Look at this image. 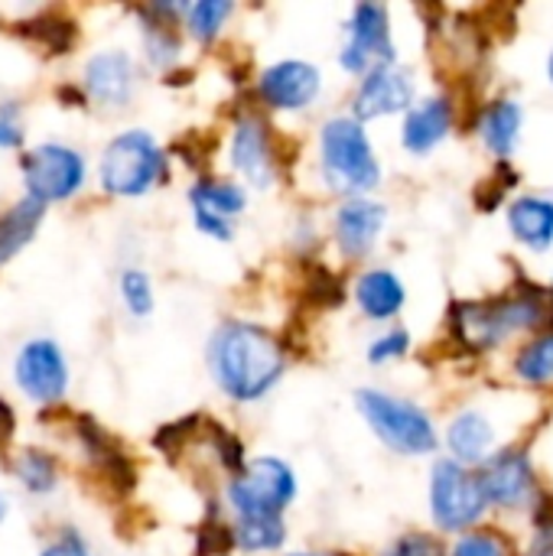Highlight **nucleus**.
I'll list each match as a JSON object with an SVG mask.
<instances>
[{
	"instance_id": "22",
	"label": "nucleus",
	"mask_w": 553,
	"mask_h": 556,
	"mask_svg": "<svg viewBox=\"0 0 553 556\" xmlns=\"http://www.w3.org/2000/svg\"><path fill=\"white\" fill-rule=\"evenodd\" d=\"M39 218H42V202H36L29 195L23 202H16L7 215H0V264L10 261L33 238Z\"/></svg>"
},
{
	"instance_id": "2",
	"label": "nucleus",
	"mask_w": 553,
	"mask_h": 556,
	"mask_svg": "<svg viewBox=\"0 0 553 556\" xmlns=\"http://www.w3.org/2000/svg\"><path fill=\"white\" fill-rule=\"evenodd\" d=\"M544 323V303L535 293L502 296L489 303H460L453 309V332L469 349H495L508 332H525Z\"/></svg>"
},
{
	"instance_id": "10",
	"label": "nucleus",
	"mask_w": 553,
	"mask_h": 556,
	"mask_svg": "<svg viewBox=\"0 0 553 556\" xmlns=\"http://www.w3.org/2000/svg\"><path fill=\"white\" fill-rule=\"evenodd\" d=\"M479 485L486 492V502L502 508H521L535 498V469L525 453L505 450L492 456L479 472Z\"/></svg>"
},
{
	"instance_id": "26",
	"label": "nucleus",
	"mask_w": 553,
	"mask_h": 556,
	"mask_svg": "<svg viewBox=\"0 0 553 556\" xmlns=\"http://www.w3.org/2000/svg\"><path fill=\"white\" fill-rule=\"evenodd\" d=\"M16 476L20 482L36 492V495H46L52 485H55V463L52 456H46L42 450H26L16 463Z\"/></svg>"
},
{
	"instance_id": "18",
	"label": "nucleus",
	"mask_w": 553,
	"mask_h": 556,
	"mask_svg": "<svg viewBox=\"0 0 553 556\" xmlns=\"http://www.w3.org/2000/svg\"><path fill=\"white\" fill-rule=\"evenodd\" d=\"M508 228L521 244L535 251H548L553 244V202L544 195L515 199L508 205Z\"/></svg>"
},
{
	"instance_id": "29",
	"label": "nucleus",
	"mask_w": 553,
	"mask_h": 556,
	"mask_svg": "<svg viewBox=\"0 0 553 556\" xmlns=\"http://www.w3.org/2000/svg\"><path fill=\"white\" fill-rule=\"evenodd\" d=\"M121 293H124V303H127V309L134 313V316H150V309H153V287H150V280H147V274H140V270H127L124 277H121Z\"/></svg>"
},
{
	"instance_id": "31",
	"label": "nucleus",
	"mask_w": 553,
	"mask_h": 556,
	"mask_svg": "<svg viewBox=\"0 0 553 556\" xmlns=\"http://www.w3.org/2000/svg\"><path fill=\"white\" fill-rule=\"evenodd\" d=\"M231 547H235V538H231V531H228L225 525L212 521V525L202 528V534H199V556L225 554V551H231Z\"/></svg>"
},
{
	"instance_id": "6",
	"label": "nucleus",
	"mask_w": 553,
	"mask_h": 556,
	"mask_svg": "<svg viewBox=\"0 0 553 556\" xmlns=\"http://www.w3.org/2000/svg\"><path fill=\"white\" fill-rule=\"evenodd\" d=\"M163 153L143 130H127L114 137L101 160V182L117 195H140L153 186Z\"/></svg>"
},
{
	"instance_id": "28",
	"label": "nucleus",
	"mask_w": 553,
	"mask_h": 556,
	"mask_svg": "<svg viewBox=\"0 0 553 556\" xmlns=\"http://www.w3.org/2000/svg\"><path fill=\"white\" fill-rule=\"evenodd\" d=\"M228 13H231V3H225V0H202L196 7H189V29H192V36H199V39L215 36Z\"/></svg>"
},
{
	"instance_id": "8",
	"label": "nucleus",
	"mask_w": 553,
	"mask_h": 556,
	"mask_svg": "<svg viewBox=\"0 0 553 556\" xmlns=\"http://www.w3.org/2000/svg\"><path fill=\"white\" fill-rule=\"evenodd\" d=\"M23 176H26L29 199L55 202V199H68L81 186L85 163L75 150L62 143H42L23 156Z\"/></svg>"
},
{
	"instance_id": "3",
	"label": "nucleus",
	"mask_w": 553,
	"mask_h": 556,
	"mask_svg": "<svg viewBox=\"0 0 553 556\" xmlns=\"http://www.w3.org/2000/svg\"><path fill=\"white\" fill-rule=\"evenodd\" d=\"M323 169L336 189L365 192L381 179L372 143L355 117H332L323 127Z\"/></svg>"
},
{
	"instance_id": "7",
	"label": "nucleus",
	"mask_w": 553,
	"mask_h": 556,
	"mask_svg": "<svg viewBox=\"0 0 553 556\" xmlns=\"http://www.w3.org/2000/svg\"><path fill=\"white\" fill-rule=\"evenodd\" d=\"M293 492H297L293 472L280 459H257L244 466L228 485L231 505L241 511V518L277 515L284 505H290Z\"/></svg>"
},
{
	"instance_id": "23",
	"label": "nucleus",
	"mask_w": 553,
	"mask_h": 556,
	"mask_svg": "<svg viewBox=\"0 0 553 556\" xmlns=\"http://www.w3.org/2000/svg\"><path fill=\"white\" fill-rule=\"evenodd\" d=\"M192 208H205L218 218H228L235 212L244 208V189L235 182H222V179H202L189 189Z\"/></svg>"
},
{
	"instance_id": "39",
	"label": "nucleus",
	"mask_w": 553,
	"mask_h": 556,
	"mask_svg": "<svg viewBox=\"0 0 553 556\" xmlns=\"http://www.w3.org/2000/svg\"><path fill=\"white\" fill-rule=\"evenodd\" d=\"M7 518V498H0V521Z\"/></svg>"
},
{
	"instance_id": "4",
	"label": "nucleus",
	"mask_w": 553,
	"mask_h": 556,
	"mask_svg": "<svg viewBox=\"0 0 553 556\" xmlns=\"http://www.w3.org/2000/svg\"><path fill=\"white\" fill-rule=\"evenodd\" d=\"M355 401H359V410L365 414V420L372 424V430L391 450L407 453V456H424V453L437 450V430L417 404L372 391V388L359 391Z\"/></svg>"
},
{
	"instance_id": "25",
	"label": "nucleus",
	"mask_w": 553,
	"mask_h": 556,
	"mask_svg": "<svg viewBox=\"0 0 553 556\" xmlns=\"http://www.w3.org/2000/svg\"><path fill=\"white\" fill-rule=\"evenodd\" d=\"M515 371H518V378H525L528 384H548V381H553V332L551 336L531 339V342L518 352Z\"/></svg>"
},
{
	"instance_id": "14",
	"label": "nucleus",
	"mask_w": 553,
	"mask_h": 556,
	"mask_svg": "<svg viewBox=\"0 0 553 556\" xmlns=\"http://www.w3.org/2000/svg\"><path fill=\"white\" fill-rule=\"evenodd\" d=\"M231 163L248 182H254L261 189L274 182V150L267 143V130L257 117L238 121L235 140H231Z\"/></svg>"
},
{
	"instance_id": "40",
	"label": "nucleus",
	"mask_w": 553,
	"mask_h": 556,
	"mask_svg": "<svg viewBox=\"0 0 553 556\" xmlns=\"http://www.w3.org/2000/svg\"><path fill=\"white\" fill-rule=\"evenodd\" d=\"M548 72H551V81H553V52H551V62H548Z\"/></svg>"
},
{
	"instance_id": "37",
	"label": "nucleus",
	"mask_w": 553,
	"mask_h": 556,
	"mask_svg": "<svg viewBox=\"0 0 553 556\" xmlns=\"http://www.w3.org/2000/svg\"><path fill=\"white\" fill-rule=\"evenodd\" d=\"M42 556H88V554H85L81 541H75V538H65V541H55L52 547H46V554Z\"/></svg>"
},
{
	"instance_id": "21",
	"label": "nucleus",
	"mask_w": 553,
	"mask_h": 556,
	"mask_svg": "<svg viewBox=\"0 0 553 556\" xmlns=\"http://www.w3.org/2000/svg\"><path fill=\"white\" fill-rule=\"evenodd\" d=\"M359 306L372 319H391L404 306V283L391 270H368L355 287Z\"/></svg>"
},
{
	"instance_id": "27",
	"label": "nucleus",
	"mask_w": 553,
	"mask_h": 556,
	"mask_svg": "<svg viewBox=\"0 0 553 556\" xmlns=\"http://www.w3.org/2000/svg\"><path fill=\"white\" fill-rule=\"evenodd\" d=\"M26 26H29L26 36L36 39V42H46L49 52H65V49L72 46V36H75L72 23L55 20V16H39V20H33V23H26Z\"/></svg>"
},
{
	"instance_id": "38",
	"label": "nucleus",
	"mask_w": 553,
	"mask_h": 556,
	"mask_svg": "<svg viewBox=\"0 0 553 556\" xmlns=\"http://www.w3.org/2000/svg\"><path fill=\"white\" fill-rule=\"evenodd\" d=\"M531 556H553V525H548V528L541 531V538L535 541Z\"/></svg>"
},
{
	"instance_id": "24",
	"label": "nucleus",
	"mask_w": 553,
	"mask_h": 556,
	"mask_svg": "<svg viewBox=\"0 0 553 556\" xmlns=\"http://www.w3.org/2000/svg\"><path fill=\"white\" fill-rule=\"evenodd\" d=\"M231 538H235V547L257 554V551H277L284 544L287 531L277 515H257V518H241L238 528L231 531Z\"/></svg>"
},
{
	"instance_id": "34",
	"label": "nucleus",
	"mask_w": 553,
	"mask_h": 556,
	"mask_svg": "<svg viewBox=\"0 0 553 556\" xmlns=\"http://www.w3.org/2000/svg\"><path fill=\"white\" fill-rule=\"evenodd\" d=\"M196 225H199V231H205V235H212V238H222V241L231 238L228 218H218V215H212V212H205V208H196Z\"/></svg>"
},
{
	"instance_id": "35",
	"label": "nucleus",
	"mask_w": 553,
	"mask_h": 556,
	"mask_svg": "<svg viewBox=\"0 0 553 556\" xmlns=\"http://www.w3.org/2000/svg\"><path fill=\"white\" fill-rule=\"evenodd\" d=\"M23 140V130L13 124L10 114H0V147H16Z\"/></svg>"
},
{
	"instance_id": "20",
	"label": "nucleus",
	"mask_w": 553,
	"mask_h": 556,
	"mask_svg": "<svg viewBox=\"0 0 553 556\" xmlns=\"http://www.w3.org/2000/svg\"><path fill=\"white\" fill-rule=\"evenodd\" d=\"M521 104L512 101V98H502L495 104H489L482 111V121H479V137L486 140V147L495 153V156H508L515 147H518V137H521Z\"/></svg>"
},
{
	"instance_id": "32",
	"label": "nucleus",
	"mask_w": 553,
	"mask_h": 556,
	"mask_svg": "<svg viewBox=\"0 0 553 556\" xmlns=\"http://www.w3.org/2000/svg\"><path fill=\"white\" fill-rule=\"evenodd\" d=\"M407 345H411V336H407L404 329H394V332H388L385 339H378V342L368 349V358H372V362H388V358L404 355Z\"/></svg>"
},
{
	"instance_id": "30",
	"label": "nucleus",
	"mask_w": 553,
	"mask_h": 556,
	"mask_svg": "<svg viewBox=\"0 0 553 556\" xmlns=\"http://www.w3.org/2000/svg\"><path fill=\"white\" fill-rule=\"evenodd\" d=\"M385 556H443V547L430 534H407L398 544H391Z\"/></svg>"
},
{
	"instance_id": "41",
	"label": "nucleus",
	"mask_w": 553,
	"mask_h": 556,
	"mask_svg": "<svg viewBox=\"0 0 553 556\" xmlns=\"http://www.w3.org/2000/svg\"><path fill=\"white\" fill-rule=\"evenodd\" d=\"M293 556H323V554H293Z\"/></svg>"
},
{
	"instance_id": "15",
	"label": "nucleus",
	"mask_w": 553,
	"mask_h": 556,
	"mask_svg": "<svg viewBox=\"0 0 553 556\" xmlns=\"http://www.w3.org/2000/svg\"><path fill=\"white\" fill-rule=\"evenodd\" d=\"M385 225V205L368 202V199H352L339 208L336 215V235H339V248L349 257H362L375 248L378 231Z\"/></svg>"
},
{
	"instance_id": "12",
	"label": "nucleus",
	"mask_w": 553,
	"mask_h": 556,
	"mask_svg": "<svg viewBox=\"0 0 553 556\" xmlns=\"http://www.w3.org/2000/svg\"><path fill=\"white\" fill-rule=\"evenodd\" d=\"M414 101V78L407 68L398 65H378L362 78V88L355 94V114L365 117H381L404 111Z\"/></svg>"
},
{
	"instance_id": "16",
	"label": "nucleus",
	"mask_w": 553,
	"mask_h": 556,
	"mask_svg": "<svg viewBox=\"0 0 553 556\" xmlns=\"http://www.w3.org/2000/svg\"><path fill=\"white\" fill-rule=\"evenodd\" d=\"M85 81H88V91L101 104L121 108L130 98V88H134V62L124 52H117V49L114 52H101V55H95L88 62Z\"/></svg>"
},
{
	"instance_id": "9",
	"label": "nucleus",
	"mask_w": 553,
	"mask_h": 556,
	"mask_svg": "<svg viewBox=\"0 0 553 556\" xmlns=\"http://www.w3.org/2000/svg\"><path fill=\"white\" fill-rule=\"evenodd\" d=\"M342 65L349 72H372L378 65H394L388 10L381 3L355 7L352 23H349V42L342 49Z\"/></svg>"
},
{
	"instance_id": "17",
	"label": "nucleus",
	"mask_w": 553,
	"mask_h": 556,
	"mask_svg": "<svg viewBox=\"0 0 553 556\" xmlns=\"http://www.w3.org/2000/svg\"><path fill=\"white\" fill-rule=\"evenodd\" d=\"M450 124H453V104L447 98L420 101L404 117V147L411 153H427L450 134Z\"/></svg>"
},
{
	"instance_id": "5",
	"label": "nucleus",
	"mask_w": 553,
	"mask_h": 556,
	"mask_svg": "<svg viewBox=\"0 0 553 556\" xmlns=\"http://www.w3.org/2000/svg\"><path fill=\"white\" fill-rule=\"evenodd\" d=\"M486 492L479 476L453 459H440L430 476V511L443 531H463L476 525L486 511Z\"/></svg>"
},
{
	"instance_id": "36",
	"label": "nucleus",
	"mask_w": 553,
	"mask_h": 556,
	"mask_svg": "<svg viewBox=\"0 0 553 556\" xmlns=\"http://www.w3.org/2000/svg\"><path fill=\"white\" fill-rule=\"evenodd\" d=\"M13 430H16V420H13V407L0 397V450L10 443V437H13Z\"/></svg>"
},
{
	"instance_id": "11",
	"label": "nucleus",
	"mask_w": 553,
	"mask_h": 556,
	"mask_svg": "<svg viewBox=\"0 0 553 556\" xmlns=\"http://www.w3.org/2000/svg\"><path fill=\"white\" fill-rule=\"evenodd\" d=\"M16 381L36 401L62 397L68 371H65V358H62L59 345L49 339H36V342L23 345V352L16 355Z\"/></svg>"
},
{
	"instance_id": "33",
	"label": "nucleus",
	"mask_w": 553,
	"mask_h": 556,
	"mask_svg": "<svg viewBox=\"0 0 553 556\" xmlns=\"http://www.w3.org/2000/svg\"><path fill=\"white\" fill-rule=\"evenodd\" d=\"M453 556H505L502 544L489 534H466L453 547Z\"/></svg>"
},
{
	"instance_id": "13",
	"label": "nucleus",
	"mask_w": 553,
	"mask_h": 556,
	"mask_svg": "<svg viewBox=\"0 0 553 556\" xmlns=\"http://www.w3.org/2000/svg\"><path fill=\"white\" fill-rule=\"evenodd\" d=\"M319 91V68L310 62H277L261 75V98L271 108H306Z\"/></svg>"
},
{
	"instance_id": "1",
	"label": "nucleus",
	"mask_w": 553,
	"mask_h": 556,
	"mask_svg": "<svg viewBox=\"0 0 553 556\" xmlns=\"http://www.w3.org/2000/svg\"><path fill=\"white\" fill-rule=\"evenodd\" d=\"M209 358L218 384L238 401H254L267 394L287 368L280 342L248 323L222 326L212 339Z\"/></svg>"
},
{
	"instance_id": "19",
	"label": "nucleus",
	"mask_w": 553,
	"mask_h": 556,
	"mask_svg": "<svg viewBox=\"0 0 553 556\" xmlns=\"http://www.w3.org/2000/svg\"><path fill=\"white\" fill-rule=\"evenodd\" d=\"M447 443H450V453H453V463H482L495 443V430L492 424L476 414V410H466L460 414L453 424H450V433H447Z\"/></svg>"
}]
</instances>
